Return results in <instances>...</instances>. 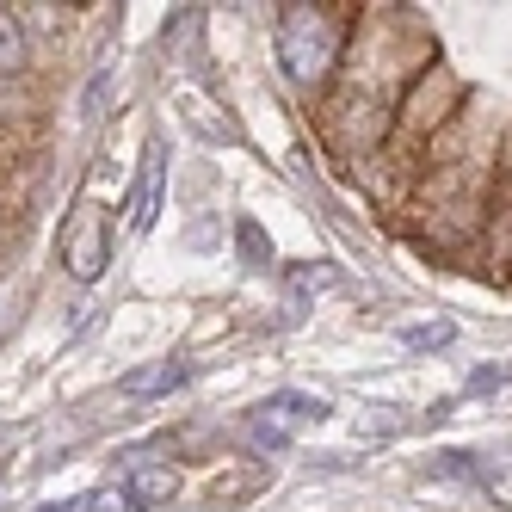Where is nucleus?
I'll list each match as a JSON object with an SVG mask.
<instances>
[{
    "instance_id": "obj_14",
    "label": "nucleus",
    "mask_w": 512,
    "mask_h": 512,
    "mask_svg": "<svg viewBox=\"0 0 512 512\" xmlns=\"http://www.w3.org/2000/svg\"><path fill=\"white\" fill-rule=\"evenodd\" d=\"M438 469H445V475H475V451H445Z\"/></svg>"
},
{
    "instance_id": "obj_12",
    "label": "nucleus",
    "mask_w": 512,
    "mask_h": 512,
    "mask_svg": "<svg viewBox=\"0 0 512 512\" xmlns=\"http://www.w3.org/2000/svg\"><path fill=\"white\" fill-rule=\"evenodd\" d=\"M81 512H130V500H124L118 482H105V488H87L81 494Z\"/></svg>"
},
{
    "instance_id": "obj_3",
    "label": "nucleus",
    "mask_w": 512,
    "mask_h": 512,
    "mask_svg": "<svg viewBox=\"0 0 512 512\" xmlns=\"http://www.w3.org/2000/svg\"><path fill=\"white\" fill-rule=\"evenodd\" d=\"M118 488H124L130 512H161V506H173V494H179V469H173L167 457H136V451H130Z\"/></svg>"
},
{
    "instance_id": "obj_8",
    "label": "nucleus",
    "mask_w": 512,
    "mask_h": 512,
    "mask_svg": "<svg viewBox=\"0 0 512 512\" xmlns=\"http://www.w3.org/2000/svg\"><path fill=\"white\" fill-rule=\"evenodd\" d=\"M31 62V31H25V13L19 7H0V75H19Z\"/></svg>"
},
{
    "instance_id": "obj_9",
    "label": "nucleus",
    "mask_w": 512,
    "mask_h": 512,
    "mask_svg": "<svg viewBox=\"0 0 512 512\" xmlns=\"http://www.w3.org/2000/svg\"><path fill=\"white\" fill-rule=\"evenodd\" d=\"M241 445H247L253 457H278V451H290V426H278L272 414L253 408V414L241 420Z\"/></svg>"
},
{
    "instance_id": "obj_4",
    "label": "nucleus",
    "mask_w": 512,
    "mask_h": 512,
    "mask_svg": "<svg viewBox=\"0 0 512 512\" xmlns=\"http://www.w3.org/2000/svg\"><path fill=\"white\" fill-rule=\"evenodd\" d=\"M266 488H272V463H266V457H241V463L216 469L210 482H204V506L235 512V506H247V500H260Z\"/></svg>"
},
{
    "instance_id": "obj_5",
    "label": "nucleus",
    "mask_w": 512,
    "mask_h": 512,
    "mask_svg": "<svg viewBox=\"0 0 512 512\" xmlns=\"http://www.w3.org/2000/svg\"><path fill=\"white\" fill-rule=\"evenodd\" d=\"M192 371H198L192 358H155V364H136V371L118 377V395H124V401H161V395H173V389H186Z\"/></svg>"
},
{
    "instance_id": "obj_6",
    "label": "nucleus",
    "mask_w": 512,
    "mask_h": 512,
    "mask_svg": "<svg viewBox=\"0 0 512 512\" xmlns=\"http://www.w3.org/2000/svg\"><path fill=\"white\" fill-rule=\"evenodd\" d=\"M161 192H167V149L149 142V155H142V179H136V192H130V229H155Z\"/></svg>"
},
{
    "instance_id": "obj_7",
    "label": "nucleus",
    "mask_w": 512,
    "mask_h": 512,
    "mask_svg": "<svg viewBox=\"0 0 512 512\" xmlns=\"http://www.w3.org/2000/svg\"><path fill=\"white\" fill-rule=\"evenodd\" d=\"M260 414H272L278 426H315V420H327V401L321 395H309V389H272L266 401H260Z\"/></svg>"
},
{
    "instance_id": "obj_15",
    "label": "nucleus",
    "mask_w": 512,
    "mask_h": 512,
    "mask_svg": "<svg viewBox=\"0 0 512 512\" xmlns=\"http://www.w3.org/2000/svg\"><path fill=\"white\" fill-rule=\"evenodd\" d=\"M500 377H506V371H475V377H469V395H475V389H494Z\"/></svg>"
},
{
    "instance_id": "obj_11",
    "label": "nucleus",
    "mask_w": 512,
    "mask_h": 512,
    "mask_svg": "<svg viewBox=\"0 0 512 512\" xmlns=\"http://www.w3.org/2000/svg\"><path fill=\"white\" fill-rule=\"evenodd\" d=\"M395 340L408 346V352H438V346L457 340V327L451 321H408V327H395Z\"/></svg>"
},
{
    "instance_id": "obj_16",
    "label": "nucleus",
    "mask_w": 512,
    "mask_h": 512,
    "mask_svg": "<svg viewBox=\"0 0 512 512\" xmlns=\"http://www.w3.org/2000/svg\"><path fill=\"white\" fill-rule=\"evenodd\" d=\"M7 105H13V81H7V75H0V112H7Z\"/></svg>"
},
{
    "instance_id": "obj_2",
    "label": "nucleus",
    "mask_w": 512,
    "mask_h": 512,
    "mask_svg": "<svg viewBox=\"0 0 512 512\" xmlns=\"http://www.w3.org/2000/svg\"><path fill=\"white\" fill-rule=\"evenodd\" d=\"M105 260H112V210L87 198V204L68 210V223H62V266L81 284H93L105 272Z\"/></svg>"
},
{
    "instance_id": "obj_13",
    "label": "nucleus",
    "mask_w": 512,
    "mask_h": 512,
    "mask_svg": "<svg viewBox=\"0 0 512 512\" xmlns=\"http://www.w3.org/2000/svg\"><path fill=\"white\" fill-rule=\"evenodd\" d=\"M290 284H297V290H321V284H334V266H297Z\"/></svg>"
},
{
    "instance_id": "obj_1",
    "label": "nucleus",
    "mask_w": 512,
    "mask_h": 512,
    "mask_svg": "<svg viewBox=\"0 0 512 512\" xmlns=\"http://www.w3.org/2000/svg\"><path fill=\"white\" fill-rule=\"evenodd\" d=\"M340 44H346V19L334 7H278V25H272V50H278V68L297 93H315L340 62Z\"/></svg>"
},
{
    "instance_id": "obj_10",
    "label": "nucleus",
    "mask_w": 512,
    "mask_h": 512,
    "mask_svg": "<svg viewBox=\"0 0 512 512\" xmlns=\"http://www.w3.org/2000/svg\"><path fill=\"white\" fill-rule=\"evenodd\" d=\"M235 247H241V266L247 272H266L272 266V235L253 223V216H241V223H235Z\"/></svg>"
}]
</instances>
